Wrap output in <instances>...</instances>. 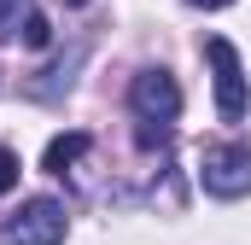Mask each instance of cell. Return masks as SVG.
<instances>
[{"label":"cell","instance_id":"obj_1","mask_svg":"<svg viewBox=\"0 0 251 245\" xmlns=\"http://www.w3.org/2000/svg\"><path fill=\"white\" fill-rule=\"evenodd\" d=\"M204 59L216 70V111H222V122H240L246 105H251V88H246V64L234 53V41L210 35V41H204Z\"/></svg>","mask_w":251,"mask_h":245},{"label":"cell","instance_id":"obj_2","mask_svg":"<svg viewBox=\"0 0 251 245\" xmlns=\"http://www.w3.org/2000/svg\"><path fill=\"white\" fill-rule=\"evenodd\" d=\"M0 245H64V204L59 198H29L18 216L0 222Z\"/></svg>","mask_w":251,"mask_h":245},{"label":"cell","instance_id":"obj_3","mask_svg":"<svg viewBox=\"0 0 251 245\" xmlns=\"http://www.w3.org/2000/svg\"><path fill=\"white\" fill-rule=\"evenodd\" d=\"M199 181L210 198H246L251 193V146H210L199 164Z\"/></svg>","mask_w":251,"mask_h":245},{"label":"cell","instance_id":"obj_4","mask_svg":"<svg viewBox=\"0 0 251 245\" xmlns=\"http://www.w3.org/2000/svg\"><path fill=\"white\" fill-rule=\"evenodd\" d=\"M128 105H134V117H152V122H176L181 117V88H176V76L170 70H140L134 82H128Z\"/></svg>","mask_w":251,"mask_h":245},{"label":"cell","instance_id":"obj_5","mask_svg":"<svg viewBox=\"0 0 251 245\" xmlns=\"http://www.w3.org/2000/svg\"><path fill=\"white\" fill-rule=\"evenodd\" d=\"M88 146H94V134H82V128H70V134H53V140H47V158H41V164H47L53 175H64V170H76V164L88 158Z\"/></svg>","mask_w":251,"mask_h":245},{"label":"cell","instance_id":"obj_6","mask_svg":"<svg viewBox=\"0 0 251 245\" xmlns=\"http://www.w3.org/2000/svg\"><path fill=\"white\" fill-rule=\"evenodd\" d=\"M82 59H88V41H76L70 59H59L53 70H41V82H29V99H59L64 88L76 82V64H82Z\"/></svg>","mask_w":251,"mask_h":245},{"label":"cell","instance_id":"obj_7","mask_svg":"<svg viewBox=\"0 0 251 245\" xmlns=\"http://www.w3.org/2000/svg\"><path fill=\"white\" fill-rule=\"evenodd\" d=\"M134 146H140V152H158V146H170V122L140 117V128H134Z\"/></svg>","mask_w":251,"mask_h":245},{"label":"cell","instance_id":"obj_8","mask_svg":"<svg viewBox=\"0 0 251 245\" xmlns=\"http://www.w3.org/2000/svg\"><path fill=\"white\" fill-rule=\"evenodd\" d=\"M47 41H53V24L41 12H24V47H47Z\"/></svg>","mask_w":251,"mask_h":245},{"label":"cell","instance_id":"obj_9","mask_svg":"<svg viewBox=\"0 0 251 245\" xmlns=\"http://www.w3.org/2000/svg\"><path fill=\"white\" fill-rule=\"evenodd\" d=\"M12 187H18V152L0 146V193H12Z\"/></svg>","mask_w":251,"mask_h":245},{"label":"cell","instance_id":"obj_10","mask_svg":"<svg viewBox=\"0 0 251 245\" xmlns=\"http://www.w3.org/2000/svg\"><path fill=\"white\" fill-rule=\"evenodd\" d=\"M18 35V0H0V41Z\"/></svg>","mask_w":251,"mask_h":245},{"label":"cell","instance_id":"obj_11","mask_svg":"<svg viewBox=\"0 0 251 245\" xmlns=\"http://www.w3.org/2000/svg\"><path fill=\"white\" fill-rule=\"evenodd\" d=\"M187 6H199V12H216V6H234V0H187Z\"/></svg>","mask_w":251,"mask_h":245},{"label":"cell","instance_id":"obj_12","mask_svg":"<svg viewBox=\"0 0 251 245\" xmlns=\"http://www.w3.org/2000/svg\"><path fill=\"white\" fill-rule=\"evenodd\" d=\"M64 6H88V0H64Z\"/></svg>","mask_w":251,"mask_h":245}]
</instances>
